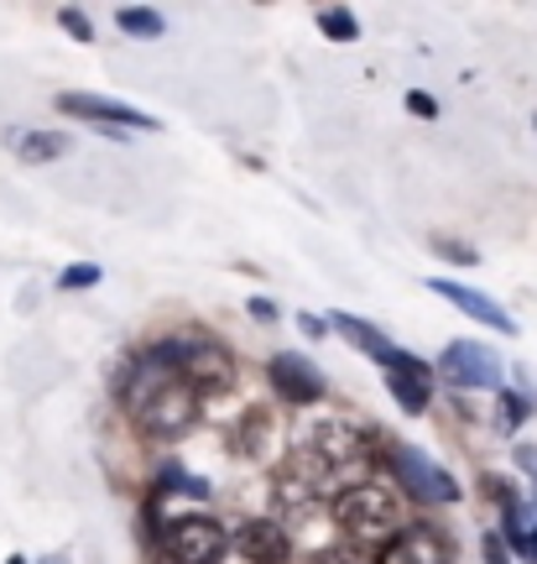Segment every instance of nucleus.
Masks as SVG:
<instances>
[{"mask_svg":"<svg viewBox=\"0 0 537 564\" xmlns=\"http://www.w3.org/2000/svg\"><path fill=\"white\" fill-rule=\"evenodd\" d=\"M58 110L105 126V131H116V126H125V131H157V121L146 110H136V105H125V100H110V95H89V89H63Z\"/></svg>","mask_w":537,"mask_h":564,"instance_id":"obj_8","label":"nucleus"},{"mask_svg":"<svg viewBox=\"0 0 537 564\" xmlns=\"http://www.w3.org/2000/svg\"><path fill=\"white\" fill-rule=\"evenodd\" d=\"M266 377H272V387L282 392V403L293 408H314L324 403V371L303 350H277L272 361H266Z\"/></svg>","mask_w":537,"mask_h":564,"instance_id":"obj_9","label":"nucleus"},{"mask_svg":"<svg viewBox=\"0 0 537 564\" xmlns=\"http://www.w3.org/2000/svg\"><path fill=\"white\" fill-rule=\"evenodd\" d=\"M162 554L173 564H224L230 554V528L209 512H183L162 523Z\"/></svg>","mask_w":537,"mask_h":564,"instance_id":"obj_4","label":"nucleus"},{"mask_svg":"<svg viewBox=\"0 0 537 564\" xmlns=\"http://www.w3.org/2000/svg\"><path fill=\"white\" fill-rule=\"evenodd\" d=\"M245 314H251V319H256V324H272V319H277V314H282V308H277V303H272V299H251V303H245Z\"/></svg>","mask_w":537,"mask_h":564,"instance_id":"obj_27","label":"nucleus"},{"mask_svg":"<svg viewBox=\"0 0 537 564\" xmlns=\"http://www.w3.org/2000/svg\"><path fill=\"white\" fill-rule=\"evenodd\" d=\"M11 147H17L21 162H58L68 152V137L63 131H17Z\"/></svg>","mask_w":537,"mask_h":564,"instance_id":"obj_16","label":"nucleus"},{"mask_svg":"<svg viewBox=\"0 0 537 564\" xmlns=\"http://www.w3.org/2000/svg\"><path fill=\"white\" fill-rule=\"evenodd\" d=\"M533 126H537V121H533Z\"/></svg>","mask_w":537,"mask_h":564,"instance_id":"obj_31","label":"nucleus"},{"mask_svg":"<svg viewBox=\"0 0 537 564\" xmlns=\"http://www.w3.org/2000/svg\"><path fill=\"white\" fill-rule=\"evenodd\" d=\"M230 549H240V560L251 564H287L293 560V539L277 518H245V523L230 533Z\"/></svg>","mask_w":537,"mask_h":564,"instance_id":"obj_12","label":"nucleus"},{"mask_svg":"<svg viewBox=\"0 0 537 564\" xmlns=\"http://www.w3.org/2000/svg\"><path fill=\"white\" fill-rule=\"evenodd\" d=\"M438 371H443V382L459 387V392H485V387H501V377H506L501 356L480 340H449L438 350Z\"/></svg>","mask_w":537,"mask_h":564,"instance_id":"obj_7","label":"nucleus"},{"mask_svg":"<svg viewBox=\"0 0 537 564\" xmlns=\"http://www.w3.org/2000/svg\"><path fill=\"white\" fill-rule=\"evenodd\" d=\"M298 329L308 335V340H324V329H329V319H319V314H298Z\"/></svg>","mask_w":537,"mask_h":564,"instance_id":"obj_29","label":"nucleus"},{"mask_svg":"<svg viewBox=\"0 0 537 564\" xmlns=\"http://www.w3.org/2000/svg\"><path fill=\"white\" fill-rule=\"evenodd\" d=\"M335 528L344 533V544L350 549L371 554V560H386L392 544L402 539L407 518H402V502H397V491H392V486L355 481V486H344V491L335 497Z\"/></svg>","mask_w":537,"mask_h":564,"instance_id":"obj_2","label":"nucleus"},{"mask_svg":"<svg viewBox=\"0 0 537 564\" xmlns=\"http://www.w3.org/2000/svg\"><path fill=\"white\" fill-rule=\"evenodd\" d=\"M407 110H413V116H423V121H434V116H438L434 95H423V89H413V95H407Z\"/></svg>","mask_w":537,"mask_h":564,"instance_id":"obj_26","label":"nucleus"},{"mask_svg":"<svg viewBox=\"0 0 537 564\" xmlns=\"http://www.w3.org/2000/svg\"><path fill=\"white\" fill-rule=\"evenodd\" d=\"M120 408H125V419L136 423L141 440L167 444V440H183L199 423L204 398L183 382L173 366L141 356V361H131L125 382H120Z\"/></svg>","mask_w":537,"mask_h":564,"instance_id":"obj_1","label":"nucleus"},{"mask_svg":"<svg viewBox=\"0 0 537 564\" xmlns=\"http://www.w3.org/2000/svg\"><path fill=\"white\" fill-rule=\"evenodd\" d=\"M428 288H434L438 299H449L459 308V314H470V319L491 324L496 335H517V319L501 308L496 299H485V293H475V288H464V282H449V278H428Z\"/></svg>","mask_w":537,"mask_h":564,"instance_id":"obj_13","label":"nucleus"},{"mask_svg":"<svg viewBox=\"0 0 537 564\" xmlns=\"http://www.w3.org/2000/svg\"><path fill=\"white\" fill-rule=\"evenodd\" d=\"M319 32L329 42H355L360 37V21H355V11H350V6H324V11H319Z\"/></svg>","mask_w":537,"mask_h":564,"instance_id":"obj_18","label":"nucleus"},{"mask_svg":"<svg viewBox=\"0 0 537 564\" xmlns=\"http://www.w3.org/2000/svg\"><path fill=\"white\" fill-rule=\"evenodd\" d=\"M314 564H381V560H371V554H360V549H350V544H339V549L314 554Z\"/></svg>","mask_w":537,"mask_h":564,"instance_id":"obj_24","label":"nucleus"},{"mask_svg":"<svg viewBox=\"0 0 537 564\" xmlns=\"http://www.w3.org/2000/svg\"><path fill=\"white\" fill-rule=\"evenodd\" d=\"M480 486H485V497L506 512V507H517V491H512V481L506 476H480Z\"/></svg>","mask_w":537,"mask_h":564,"instance_id":"obj_23","label":"nucleus"},{"mask_svg":"<svg viewBox=\"0 0 537 564\" xmlns=\"http://www.w3.org/2000/svg\"><path fill=\"white\" fill-rule=\"evenodd\" d=\"M329 329H335V335H339L344 345H350V350H360L365 361L386 366V371H397V366H413V361H418L413 350H402V345H392V340H386V335L376 329V324L355 319V314H329Z\"/></svg>","mask_w":537,"mask_h":564,"instance_id":"obj_10","label":"nucleus"},{"mask_svg":"<svg viewBox=\"0 0 537 564\" xmlns=\"http://www.w3.org/2000/svg\"><path fill=\"white\" fill-rule=\"evenodd\" d=\"M146 356L162 366H173L199 398H215V392H230V387H235V356L219 340H209V335H178V340L152 345Z\"/></svg>","mask_w":537,"mask_h":564,"instance_id":"obj_3","label":"nucleus"},{"mask_svg":"<svg viewBox=\"0 0 537 564\" xmlns=\"http://www.w3.org/2000/svg\"><path fill=\"white\" fill-rule=\"evenodd\" d=\"M58 26L74 42H95V26H89V17H84L79 6H63V11H58Z\"/></svg>","mask_w":537,"mask_h":564,"instance_id":"obj_21","label":"nucleus"},{"mask_svg":"<svg viewBox=\"0 0 537 564\" xmlns=\"http://www.w3.org/2000/svg\"><path fill=\"white\" fill-rule=\"evenodd\" d=\"M434 257H443V262H459V267H475L480 262V251L475 246H464V241H449V236H434Z\"/></svg>","mask_w":537,"mask_h":564,"instance_id":"obj_19","label":"nucleus"},{"mask_svg":"<svg viewBox=\"0 0 537 564\" xmlns=\"http://www.w3.org/2000/svg\"><path fill=\"white\" fill-rule=\"evenodd\" d=\"M496 403H501V429H517V423L533 413V403H527L522 392H501Z\"/></svg>","mask_w":537,"mask_h":564,"instance_id":"obj_22","label":"nucleus"},{"mask_svg":"<svg viewBox=\"0 0 537 564\" xmlns=\"http://www.w3.org/2000/svg\"><path fill=\"white\" fill-rule=\"evenodd\" d=\"M392 560L397 564H454V539L434 523H407L402 539L392 544Z\"/></svg>","mask_w":537,"mask_h":564,"instance_id":"obj_14","label":"nucleus"},{"mask_svg":"<svg viewBox=\"0 0 537 564\" xmlns=\"http://www.w3.org/2000/svg\"><path fill=\"white\" fill-rule=\"evenodd\" d=\"M386 465H392V476L407 486L413 502H423V507H454L459 502V481L443 470V465L428 460L423 449H413V444L386 440Z\"/></svg>","mask_w":537,"mask_h":564,"instance_id":"obj_6","label":"nucleus"},{"mask_svg":"<svg viewBox=\"0 0 537 564\" xmlns=\"http://www.w3.org/2000/svg\"><path fill=\"white\" fill-rule=\"evenodd\" d=\"M6 564H32V560H26V554H11V560H6Z\"/></svg>","mask_w":537,"mask_h":564,"instance_id":"obj_30","label":"nucleus"},{"mask_svg":"<svg viewBox=\"0 0 537 564\" xmlns=\"http://www.w3.org/2000/svg\"><path fill=\"white\" fill-rule=\"evenodd\" d=\"M329 481H335V470H329L314 449L293 444V449L282 455V465L272 470V502H277L282 512H303V507H314L324 491H329Z\"/></svg>","mask_w":537,"mask_h":564,"instance_id":"obj_5","label":"nucleus"},{"mask_svg":"<svg viewBox=\"0 0 537 564\" xmlns=\"http://www.w3.org/2000/svg\"><path fill=\"white\" fill-rule=\"evenodd\" d=\"M386 392H392V403L402 408V413H428V403H434V371L423 361L413 366H397V371H386Z\"/></svg>","mask_w":537,"mask_h":564,"instance_id":"obj_15","label":"nucleus"},{"mask_svg":"<svg viewBox=\"0 0 537 564\" xmlns=\"http://www.w3.org/2000/svg\"><path fill=\"white\" fill-rule=\"evenodd\" d=\"M480 554H485V564H512V549H506V539H501V528L480 539Z\"/></svg>","mask_w":537,"mask_h":564,"instance_id":"obj_25","label":"nucleus"},{"mask_svg":"<svg viewBox=\"0 0 537 564\" xmlns=\"http://www.w3.org/2000/svg\"><path fill=\"white\" fill-rule=\"evenodd\" d=\"M105 272L95 262H74V267H63V278H58V288L63 293H74V288H95Z\"/></svg>","mask_w":537,"mask_h":564,"instance_id":"obj_20","label":"nucleus"},{"mask_svg":"<svg viewBox=\"0 0 537 564\" xmlns=\"http://www.w3.org/2000/svg\"><path fill=\"white\" fill-rule=\"evenodd\" d=\"M116 26L125 32V37H162V32H167L162 11H152V6H120Z\"/></svg>","mask_w":537,"mask_h":564,"instance_id":"obj_17","label":"nucleus"},{"mask_svg":"<svg viewBox=\"0 0 537 564\" xmlns=\"http://www.w3.org/2000/svg\"><path fill=\"white\" fill-rule=\"evenodd\" d=\"M512 455H517V470H527V476L537 481V444H517Z\"/></svg>","mask_w":537,"mask_h":564,"instance_id":"obj_28","label":"nucleus"},{"mask_svg":"<svg viewBox=\"0 0 537 564\" xmlns=\"http://www.w3.org/2000/svg\"><path fill=\"white\" fill-rule=\"evenodd\" d=\"M303 449H314L329 470H339V465H350L360 460V449H365V434H360L355 423H344V419H324V423H308L298 434Z\"/></svg>","mask_w":537,"mask_h":564,"instance_id":"obj_11","label":"nucleus"}]
</instances>
